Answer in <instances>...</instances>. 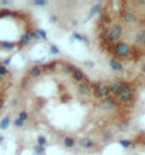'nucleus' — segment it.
Returning <instances> with one entry per match:
<instances>
[{"label":"nucleus","mask_w":145,"mask_h":155,"mask_svg":"<svg viewBox=\"0 0 145 155\" xmlns=\"http://www.w3.org/2000/svg\"><path fill=\"white\" fill-rule=\"evenodd\" d=\"M135 103V90L127 83L95 81L79 66L52 59L23 75L17 126L68 152L96 154L127 127Z\"/></svg>","instance_id":"f257e3e1"},{"label":"nucleus","mask_w":145,"mask_h":155,"mask_svg":"<svg viewBox=\"0 0 145 155\" xmlns=\"http://www.w3.org/2000/svg\"><path fill=\"white\" fill-rule=\"evenodd\" d=\"M99 51L120 65L145 62V0L102 3L95 20Z\"/></svg>","instance_id":"f03ea898"},{"label":"nucleus","mask_w":145,"mask_h":155,"mask_svg":"<svg viewBox=\"0 0 145 155\" xmlns=\"http://www.w3.org/2000/svg\"><path fill=\"white\" fill-rule=\"evenodd\" d=\"M35 33V21L23 10H0V49L21 47Z\"/></svg>","instance_id":"7ed1b4c3"},{"label":"nucleus","mask_w":145,"mask_h":155,"mask_svg":"<svg viewBox=\"0 0 145 155\" xmlns=\"http://www.w3.org/2000/svg\"><path fill=\"white\" fill-rule=\"evenodd\" d=\"M11 88H13V75L0 62V112L7 100Z\"/></svg>","instance_id":"20e7f679"}]
</instances>
